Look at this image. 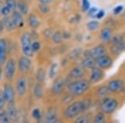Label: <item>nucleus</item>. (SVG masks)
Wrapping results in <instances>:
<instances>
[{
	"label": "nucleus",
	"instance_id": "1",
	"mask_svg": "<svg viewBox=\"0 0 125 123\" xmlns=\"http://www.w3.org/2000/svg\"><path fill=\"white\" fill-rule=\"evenodd\" d=\"M90 86V81L80 79L73 82L68 85V91L73 96H81L85 93Z\"/></svg>",
	"mask_w": 125,
	"mask_h": 123
},
{
	"label": "nucleus",
	"instance_id": "2",
	"mask_svg": "<svg viewBox=\"0 0 125 123\" xmlns=\"http://www.w3.org/2000/svg\"><path fill=\"white\" fill-rule=\"evenodd\" d=\"M83 112V106L82 102H74L72 104L68 105L65 108L63 112L64 117L68 120H71L78 116H79L80 113Z\"/></svg>",
	"mask_w": 125,
	"mask_h": 123
},
{
	"label": "nucleus",
	"instance_id": "3",
	"mask_svg": "<svg viewBox=\"0 0 125 123\" xmlns=\"http://www.w3.org/2000/svg\"><path fill=\"white\" fill-rule=\"evenodd\" d=\"M21 45H22V51H23V54L27 57H33V50L32 48V36L29 33H24L22 34L21 38Z\"/></svg>",
	"mask_w": 125,
	"mask_h": 123
},
{
	"label": "nucleus",
	"instance_id": "4",
	"mask_svg": "<svg viewBox=\"0 0 125 123\" xmlns=\"http://www.w3.org/2000/svg\"><path fill=\"white\" fill-rule=\"evenodd\" d=\"M118 101L111 97H107L104 100L101 104V112L104 114H111L118 107Z\"/></svg>",
	"mask_w": 125,
	"mask_h": 123
},
{
	"label": "nucleus",
	"instance_id": "5",
	"mask_svg": "<svg viewBox=\"0 0 125 123\" xmlns=\"http://www.w3.org/2000/svg\"><path fill=\"white\" fill-rule=\"evenodd\" d=\"M16 72V61L13 58H10L6 62L4 66V76L7 80H12Z\"/></svg>",
	"mask_w": 125,
	"mask_h": 123
},
{
	"label": "nucleus",
	"instance_id": "6",
	"mask_svg": "<svg viewBox=\"0 0 125 123\" xmlns=\"http://www.w3.org/2000/svg\"><path fill=\"white\" fill-rule=\"evenodd\" d=\"M31 60H30L29 57H27V56L20 57L19 62H18V67H19V70L22 73H26V72H29L30 67H31Z\"/></svg>",
	"mask_w": 125,
	"mask_h": 123
},
{
	"label": "nucleus",
	"instance_id": "7",
	"mask_svg": "<svg viewBox=\"0 0 125 123\" xmlns=\"http://www.w3.org/2000/svg\"><path fill=\"white\" fill-rule=\"evenodd\" d=\"M3 92L4 95V97L8 103H12L15 99V91L13 86L10 83H5L3 85Z\"/></svg>",
	"mask_w": 125,
	"mask_h": 123
},
{
	"label": "nucleus",
	"instance_id": "8",
	"mask_svg": "<svg viewBox=\"0 0 125 123\" xmlns=\"http://www.w3.org/2000/svg\"><path fill=\"white\" fill-rule=\"evenodd\" d=\"M88 53L86 56H90L94 59H98L102 56H104L107 54V50L104 46L103 45H98L96 47H94V48L90 49L89 51H88Z\"/></svg>",
	"mask_w": 125,
	"mask_h": 123
},
{
	"label": "nucleus",
	"instance_id": "9",
	"mask_svg": "<svg viewBox=\"0 0 125 123\" xmlns=\"http://www.w3.org/2000/svg\"><path fill=\"white\" fill-rule=\"evenodd\" d=\"M64 85H65V81H64L63 78L62 77L56 78L51 88L52 93L53 95H56V96L61 94L62 92V91H63Z\"/></svg>",
	"mask_w": 125,
	"mask_h": 123
},
{
	"label": "nucleus",
	"instance_id": "10",
	"mask_svg": "<svg viewBox=\"0 0 125 123\" xmlns=\"http://www.w3.org/2000/svg\"><path fill=\"white\" fill-rule=\"evenodd\" d=\"M27 91V80L23 76L19 77L16 83V92L19 96H23Z\"/></svg>",
	"mask_w": 125,
	"mask_h": 123
},
{
	"label": "nucleus",
	"instance_id": "11",
	"mask_svg": "<svg viewBox=\"0 0 125 123\" xmlns=\"http://www.w3.org/2000/svg\"><path fill=\"white\" fill-rule=\"evenodd\" d=\"M124 86V82L123 80L121 79H114L108 82V88L110 91V92H118L120 91H122L123 87Z\"/></svg>",
	"mask_w": 125,
	"mask_h": 123
},
{
	"label": "nucleus",
	"instance_id": "12",
	"mask_svg": "<svg viewBox=\"0 0 125 123\" xmlns=\"http://www.w3.org/2000/svg\"><path fill=\"white\" fill-rule=\"evenodd\" d=\"M104 77V72H103L102 68L99 66H94L91 69V74H90L89 81L91 82H99L102 78Z\"/></svg>",
	"mask_w": 125,
	"mask_h": 123
},
{
	"label": "nucleus",
	"instance_id": "13",
	"mask_svg": "<svg viewBox=\"0 0 125 123\" xmlns=\"http://www.w3.org/2000/svg\"><path fill=\"white\" fill-rule=\"evenodd\" d=\"M113 64V59L109 56H102L99 58L96 59V65L102 69H108Z\"/></svg>",
	"mask_w": 125,
	"mask_h": 123
},
{
	"label": "nucleus",
	"instance_id": "14",
	"mask_svg": "<svg viewBox=\"0 0 125 123\" xmlns=\"http://www.w3.org/2000/svg\"><path fill=\"white\" fill-rule=\"evenodd\" d=\"M6 111H7V113L9 116L10 121H12V122H15V121L18 120L19 112H18L17 106L13 104V102H12V103H9V105L7 106V108H6Z\"/></svg>",
	"mask_w": 125,
	"mask_h": 123
},
{
	"label": "nucleus",
	"instance_id": "15",
	"mask_svg": "<svg viewBox=\"0 0 125 123\" xmlns=\"http://www.w3.org/2000/svg\"><path fill=\"white\" fill-rule=\"evenodd\" d=\"M7 41L3 38L0 39V64H3L7 58Z\"/></svg>",
	"mask_w": 125,
	"mask_h": 123
},
{
	"label": "nucleus",
	"instance_id": "16",
	"mask_svg": "<svg viewBox=\"0 0 125 123\" xmlns=\"http://www.w3.org/2000/svg\"><path fill=\"white\" fill-rule=\"evenodd\" d=\"M85 73V69L83 66H75L70 71L68 76L73 79H78V78L82 77Z\"/></svg>",
	"mask_w": 125,
	"mask_h": 123
},
{
	"label": "nucleus",
	"instance_id": "17",
	"mask_svg": "<svg viewBox=\"0 0 125 123\" xmlns=\"http://www.w3.org/2000/svg\"><path fill=\"white\" fill-rule=\"evenodd\" d=\"M113 38V31L109 28H103L100 32V39L103 43H108L111 41Z\"/></svg>",
	"mask_w": 125,
	"mask_h": 123
},
{
	"label": "nucleus",
	"instance_id": "18",
	"mask_svg": "<svg viewBox=\"0 0 125 123\" xmlns=\"http://www.w3.org/2000/svg\"><path fill=\"white\" fill-rule=\"evenodd\" d=\"M12 20H13V23L15 24L16 28H21L23 26V14L20 13L19 11H14L12 13Z\"/></svg>",
	"mask_w": 125,
	"mask_h": 123
},
{
	"label": "nucleus",
	"instance_id": "19",
	"mask_svg": "<svg viewBox=\"0 0 125 123\" xmlns=\"http://www.w3.org/2000/svg\"><path fill=\"white\" fill-rule=\"evenodd\" d=\"M124 51H125V41L117 44H113L111 47V52L114 56H118Z\"/></svg>",
	"mask_w": 125,
	"mask_h": 123
},
{
	"label": "nucleus",
	"instance_id": "20",
	"mask_svg": "<svg viewBox=\"0 0 125 123\" xmlns=\"http://www.w3.org/2000/svg\"><path fill=\"white\" fill-rule=\"evenodd\" d=\"M58 118L57 111L55 108H50L46 113L45 121L46 122H55Z\"/></svg>",
	"mask_w": 125,
	"mask_h": 123
},
{
	"label": "nucleus",
	"instance_id": "21",
	"mask_svg": "<svg viewBox=\"0 0 125 123\" xmlns=\"http://www.w3.org/2000/svg\"><path fill=\"white\" fill-rule=\"evenodd\" d=\"M28 23L29 25L32 28H38L40 25V21L38 19V17L34 14H30L29 16V19H28Z\"/></svg>",
	"mask_w": 125,
	"mask_h": 123
},
{
	"label": "nucleus",
	"instance_id": "22",
	"mask_svg": "<svg viewBox=\"0 0 125 123\" xmlns=\"http://www.w3.org/2000/svg\"><path fill=\"white\" fill-rule=\"evenodd\" d=\"M33 95L37 99H41L43 96V89L41 82H38L35 84L33 88Z\"/></svg>",
	"mask_w": 125,
	"mask_h": 123
},
{
	"label": "nucleus",
	"instance_id": "23",
	"mask_svg": "<svg viewBox=\"0 0 125 123\" xmlns=\"http://www.w3.org/2000/svg\"><path fill=\"white\" fill-rule=\"evenodd\" d=\"M96 64V60L90 56H86V57L83 60L82 65L84 68H92Z\"/></svg>",
	"mask_w": 125,
	"mask_h": 123
},
{
	"label": "nucleus",
	"instance_id": "24",
	"mask_svg": "<svg viewBox=\"0 0 125 123\" xmlns=\"http://www.w3.org/2000/svg\"><path fill=\"white\" fill-rule=\"evenodd\" d=\"M17 9H19V11L23 15H26L29 13V5H28L27 3H26L25 1H23V0H19V1L18 2Z\"/></svg>",
	"mask_w": 125,
	"mask_h": 123
},
{
	"label": "nucleus",
	"instance_id": "25",
	"mask_svg": "<svg viewBox=\"0 0 125 123\" xmlns=\"http://www.w3.org/2000/svg\"><path fill=\"white\" fill-rule=\"evenodd\" d=\"M3 23L4 24V28L8 31H12V30L16 28V26H15V24L13 23L11 17H9V16L5 17V19L3 20Z\"/></svg>",
	"mask_w": 125,
	"mask_h": 123
},
{
	"label": "nucleus",
	"instance_id": "26",
	"mask_svg": "<svg viewBox=\"0 0 125 123\" xmlns=\"http://www.w3.org/2000/svg\"><path fill=\"white\" fill-rule=\"evenodd\" d=\"M46 77V73L43 68H39L38 71L36 72V79H37L38 82H43Z\"/></svg>",
	"mask_w": 125,
	"mask_h": 123
},
{
	"label": "nucleus",
	"instance_id": "27",
	"mask_svg": "<svg viewBox=\"0 0 125 123\" xmlns=\"http://www.w3.org/2000/svg\"><path fill=\"white\" fill-rule=\"evenodd\" d=\"M5 6L11 11V13H13V12L16 11L18 2L16 0H5Z\"/></svg>",
	"mask_w": 125,
	"mask_h": 123
},
{
	"label": "nucleus",
	"instance_id": "28",
	"mask_svg": "<svg viewBox=\"0 0 125 123\" xmlns=\"http://www.w3.org/2000/svg\"><path fill=\"white\" fill-rule=\"evenodd\" d=\"M10 122L9 115L7 113V111L4 108H0V122L8 123Z\"/></svg>",
	"mask_w": 125,
	"mask_h": 123
},
{
	"label": "nucleus",
	"instance_id": "29",
	"mask_svg": "<svg viewBox=\"0 0 125 123\" xmlns=\"http://www.w3.org/2000/svg\"><path fill=\"white\" fill-rule=\"evenodd\" d=\"M62 38H63L62 33H61V32H59V31L55 32V33H53V35H52V40H53V43L56 44H58V43H61Z\"/></svg>",
	"mask_w": 125,
	"mask_h": 123
},
{
	"label": "nucleus",
	"instance_id": "30",
	"mask_svg": "<svg viewBox=\"0 0 125 123\" xmlns=\"http://www.w3.org/2000/svg\"><path fill=\"white\" fill-rule=\"evenodd\" d=\"M57 72H58V64L53 62V63L50 66L49 72H48V76H49V78L55 77L56 74H57Z\"/></svg>",
	"mask_w": 125,
	"mask_h": 123
},
{
	"label": "nucleus",
	"instance_id": "31",
	"mask_svg": "<svg viewBox=\"0 0 125 123\" xmlns=\"http://www.w3.org/2000/svg\"><path fill=\"white\" fill-rule=\"evenodd\" d=\"M32 117L36 121H39L42 118V113L39 108H34L32 111Z\"/></svg>",
	"mask_w": 125,
	"mask_h": 123
},
{
	"label": "nucleus",
	"instance_id": "32",
	"mask_svg": "<svg viewBox=\"0 0 125 123\" xmlns=\"http://www.w3.org/2000/svg\"><path fill=\"white\" fill-rule=\"evenodd\" d=\"M105 121V116H104V112H99V113L96 114L94 118V122L95 123H103Z\"/></svg>",
	"mask_w": 125,
	"mask_h": 123
},
{
	"label": "nucleus",
	"instance_id": "33",
	"mask_svg": "<svg viewBox=\"0 0 125 123\" xmlns=\"http://www.w3.org/2000/svg\"><path fill=\"white\" fill-rule=\"evenodd\" d=\"M99 27V23L98 21H91L87 24V28L89 31H94Z\"/></svg>",
	"mask_w": 125,
	"mask_h": 123
},
{
	"label": "nucleus",
	"instance_id": "34",
	"mask_svg": "<svg viewBox=\"0 0 125 123\" xmlns=\"http://www.w3.org/2000/svg\"><path fill=\"white\" fill-rule=\"evenodd\" d=\"M108 92H110V91L108 90V86H102V87H100L98 91V96H106V95L108 94Z\"/></svg>",
	"mask_w": 125,
	"mask_h": 123
},
{
	"label": "nucleus",
	"instance_id": "35",
	"mask_svg": "<svg viewBox=\"0 0 125 123\" xmlns=\"http://www.w3.org/2000/svg\"><path fill=\"white\" fill-rule=\"evenodd\" d=\"M39 9V11L43 13H47L50 11V8L48 6V3H40Z\"/></svg>",
	"mask_w": 125,
	"mask_h": 123
},
{
	"label": "nucleus",
	"instance_id": "36",
	"mask_svg": "<svg viewBox=\"0 0 125 123\" xmlns=\"http://www.w3.org/2000/svg\"><path fill=\"white\" fill-rule=\"evenodd\" d=\"M124 41V38H123L122 35H116L114 36V38H112L111 39V42H112V45L113 44H117V43H119L121 42Z\"/></svg>",
	"mask_w": 125,
	"mask_h": 123
},
{
	"label": "nucleus",
	"instance_id": "37",
	"mask_svg": "<svg viewBox=\"0 0 125 123\" xmlns=\"http://www.w3.org/2000/svg\"><path fill=\"white\" fill-rule=\"evenodd\" d=\"M10 13H11V11H10L5 5L4 6L3 5V7L0 9V13H1V15L3 16V17H8Z\"/></svg>",
	"mask_w": 125,
	"mask_h": 123
},
{
	"label": "nucleus",
	"instance_id": "38",
	"mask_svg": "<svg viewBox=\"0 0 125 123\" xmlns=\"http://www.w3.org/2000/svg\"><path fill=\"white\" fill-rule=\"evenodd\" d=\"M6 102H7V101L4 97L3 90H0V108H4Z\"/></svg>",
	"mask_w": 125,
	"mask_h": 123
},
{
	"label": "nucleus",
	"instance_id": "39",
	"mask_svg": "<svg viewBox=\"0 0 125 123\" xmlns=\"http://www.w3.org/2000/svg\"><path fill=\"white\" fill-rule=\"evenodd\" d=\"M89 122H90V117L88 116H87V115L83 116H80L78 119H76V122L78 123H87Z\"/></svg>",
	"mask_w": 125,
	"mask_h": 123
},
{
	"label": "nucleus",
	"instance_id": "40",
	"mask_svg": "<svg viewBox=\"0 0 125 123\" xmlns=\"http://www.w3.org/2000/svg\"><path fill=\"white\" fill-rule=\"evenodd\" d=\"M32 48H33L34 52H39L40 50V48H41V44H40L39 42L34 41V42H33V43H32Z\"/></svg>",
	"mask_w": 125,
	"mask_h": 123
},
{
	"label": "nucleus",
	"instance_id": "41",
	"mask_svg": "<svg viewBox=\"0 0 125 123\" xmlns=\"http://www.w3.org/2000/svg\"><path fill=\"white\" fill-rule=\"evenodd\" d=\"M90 7V3L88 0H83V3H82V8L83 11H88Z\"/></svg>",
	"mask_w": 125,
	"mask_h": 123
},
{
	"label": "nucleus",
	"instance_id": "42",
	"mask_svg": "<svg viewBox=\"0 0 125 123\" xmlns=\"http://www.w3.org/2000/svg\"><path fill=\"white\" fill-rule=\"evenodd\" d=\"M82 102H83V112H85L89 107L91 102H90V100H83L82 101Z\"/></svg>",
	"mask_w": 125,
	"mask_h": 123
},
{
	"label": "nucleus",
	"instance_id": "43",
	"mask_svg": "<svg viewBox=\"0 0 125 123\" xmlns=\"http://www.w3.org/2000/svg\"><path fill=\"white\" fill-rule=\"evenodd\" d=\"M123 9H124V7H123L122 5H119V6H117L114 9V14H118V13H120L121 12L123 11Z\"/></svg>",
	"mask_w": 125,
	"mask_h": 123
},
{
	"label": "nucleus",
	"instance_id": "44",
	"mask_svg": "<svg viewBox=\"0 0 125 123\" xmlns=\"http://www.w3.org/2000/svg\"><path fill=\"white\" fill-rule=\"evenodd\" d=\"M97 13H98V10H97L96 8H92L88 12V14H89L90 17H96Z\"/></svg>",
	"mask_w": 125,
	"mask_h": 123
},
{
	"label": "nucleus",
	"instance_id": "45",
	"mask_svg": "<svg viewBox=\"0 0 125 123\" xmlns=\"http://www.w3.org/2000/svg\"><path fill=\"white\" fill-rule=\"evenodd\" d=\"M104 14H105V12H104V10H100V11L98 12L96 17L98 18V19H102V18L104 16Z\"/></svg>",
	"mask_w": 125,
	"mask_h": 123
},
{
	"label": "nucleus",
	"instance_id": "46",
	"mask_svg": "<svg viewBox=\"0 0 125 123\" xmlns=\"http://www.w3.org/2000/svg\"><path fill=\"white\" fill-rule=\"evenodd\" d=\"M3 28H4V24H3V21H0V33L3 31Z\"/></svg>",
	"mask_w": 125,
	"mask_h": 123
},
{
	"label": "nucleus",
	"instance_id": "47",
	"mask_svg": "<svg viewBox=\"0 0 125 123\" xmlns=\"http://www.w3.org/2000/svg\"><path fill=\"white\" fill-rule=\"evenodd\" d=\"M39 1L41 3H51V2H53V0H39Z\"/></svg>",
	"mask_w": 125,
	"mask_h": 123
},
{
	"label": "nucleus",
	"instance_id": "48",
	"mask_svg": "<svg viewBox=\"0 0 125 123\" xmlns=\"http://www.w3.org/2000/svg\"><path fill=\"white\" fill-rule=\"evenodd\" d=\"M2 76H3V68H2L1 64H0V80L2 79Z\"/></svg>",
	"mask_w": 125,
	"mask_h": 123
}]
</instances>
